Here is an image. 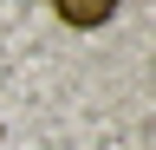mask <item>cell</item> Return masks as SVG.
Instances as JSON below:
<instances>
[{
	"label": "cell",
	"instance_id": "1",
	"mask_svg": "<svg viewBox=\"0 0 156 150\" xmlns=\"http://www.w3.org/2000/svg\"><path fill=\"white\" fill-rule=\"evenodd\" d=\"M52 13H58L72 33H98V26L117 20V0H52Z\"/></svg>",
	"mask_w": 156,
	"mask_h": 150
}]
</instances>
